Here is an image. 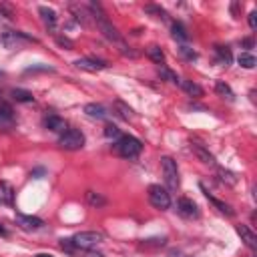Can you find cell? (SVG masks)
Here are the masks:
<instances>
[{
	"label": "cell",
	"mask_w": 257,
	"mask_h": 257,
	"mask_svg": "<svg viewBox=\"0 0 257 257\" xmlns=\"http://www.w3.org/2000/svg\"><path fill=\"white\" fill-rule=\"evenodd\" d=\"M114 151L122 159H137L141 155V151H143V143L133 135H120L114 141Z\"/></svg>",
	"instance_id": "obj_1"
},
{
	"label": "cell",
	"mask_w": 257,
	"mask_h": 257,
	"mask_svg": "<svg viewBox=\"0 0 257 257\" xmlns=\"http://www.w3.org/2000/svg\"><path fill=\"white\" fill-rule=\"evenodd\" d=\"M10 94H12V98L16 102H34V94L30 90H26V88H12Z\"/></svg>",
	"instance_id": "obj_23"
},
{
	"label": "cell",
	"mask_w": 257,
	"mask_h": 257,
	"mask_svg": "<svg viewBox=\"0 0 257 257\" xmlns=\"http://www.w3.org/2000/svg\"><path fill=\"white\" fill-rule=\"evenodd\" d=\"M179 54H181L185 60H191V62L197 60V52H195L191 46H187V44H181V46H179Z\"/></svg>",
	"instance_id": "obj_30"
},
{
	"label": "cell",
	"mask_w": 257,
	"mask_h": 257,
	"mask_svg": "<svg viewBox=\"0 0 257 257\" xmlns=\"http://www.w3.org/2000/svg\"><path fill=\"white\" fill-rule=\"evenodd\" d=\"M191 151L195 153V157H197L201 163H205V165H215V157H213V153H211L207 147H203V145H199V143H191Z\"/></svg>",
	"instance_id": "obj_10"
},
{
	"label": "cell",
	"mask_w": 257,
	"mask_h": 257,
	"mask_svg": "<svg viewBox=\"0 0 257 257\" xmlns=\"http://www.w3.org/2000/svg\"><path fill=\"white\" fill-rule=\"evenodd\" d=\"M237 62H239L243 68H253L257 60H255V56H253V54H249V52H241V54H239V58H237Z\"/></svg>",
	"instance_id": "obj_28"
},
{
	"label": "cell",
	"mask_w": 257,
	"mask_h": 257,
	"mask_svg": "<svg viewBox=\"0 0 257 257\" xmlns=\"http://www.w3.org/2000/svg\"><path fill=\"white\" fill-rule=\"evenodd\" d=\"M84 112H86L90 118H98V120H102V118L108 116L106 106H102V104H98V102H88V104H84Z\"/></svg>",
	"instance_id": "obj_15"
},
{
	"label": "cell",
	"mask_w": 257,
	"mask_h": 257,
	"mask_svg": "<svg viewBox=\"0 0 257 257\" xmlns=\"http://www.w3.org/2000/svg\"><path fill=\"white\" fill-rule=\"evenodd\" d=\"M145 12H149V14H155L157 18H167V10L165 8H161V6H157V4H147L145 6Z\"/></svg>",
	"instance_id": "obj_29"
},
{
	"label": "cell",
	"mask_w": 257,
	"mask_h": 257,
	"mask_svg": "<svg viewBox=\"0 0 257 257\" xmlns=\"http://www.w3.org/2000/svg\"><path fill=\"white\" fill-rule=\"evenodd\" d=\"M215 92H217L221 98L229 100V102H233V100H235V92H233V88H231L225 80H217V82H215Z\"/></svg>",
	"instance_id": "obj_18"
},
{
	"label": "cell",
	"mask_w": 257,
	"mask_h": 257,
	"mask_svg": "<svg viewBox=\"0 0 257 257\" xmlns=\"http://www.w3.org/2000/svg\"><path fill=\"white\" fill-rule=\"evenodd\" d=\"M6 235H8V231H6V229L0 225V237H6Z\"/></svg>",
	"instance_id": "obj_41"
},
{
	"label": "cell",
	"mask_w": 257,
	"mask_h": 257,
	"mask_svg": "<svg viewBox=\"0 0 257 257\" xmlns=\"http://www.w3.org/2000/svg\"><path fill=\"white\" fill-rule=\"evenodd\" d=\"M114 110H116V114H118V116H122L124 120L133 118V108H131L128 104H124L122 100H114Z\"/></svg>",
	"instance_id": "obj_25"
},
{
	"label": "cell",
	"mask_w": 257,
	"mask_h": 257,
	"mask_svg": "<svg viewBox=\"0 0 257 257\" xmlns=\"http://www.w3.org/2000/svg\"><path fill=\"white\" fill-rule=\"evenodd\" d=\"M177 213H179L181 217H185V219H197V217H199V207H197V203H195L193 199L181 197V199L177 201Z\"/></svg>",
	"instance_id": "obj_8"
},
{
	"label": "cell",
	"mask_w": 257,
	"mask_h": 257,
	"mask_svg": "<svg viewBox=\"0 0 257 257\" xmlns=\"http://www.w3.org/2000/svg\"><path fill=\"white\" fill-rule=\"evenodd\" d=\"M0 42L6 48H22L28 42H36V38L32 34L22 32V30H4L0 34Z\"/></svg>",
	"instance_id": "obj_2"
},
{
	"label": "cell",
	"mask_w": 257,
	"mask_h": 257,
	"mask_svg": "<svg viewBox=\"0 0 257 257\" xmlns=\"http://www.w3.org/2000/svg\"><path fill=\"white\" fill-rule=\"evenodd\" d=\"M74 66L80 68V70H86V72H98V70H104L108 64H106V60H102V58L86 56V58H78V60H74Z\"/></svg>",
	"instance_id": "obj_7"
},
{
	"label": "cell",
	"mask_w": 257,
	"mask_h": 257,
	"mask_svg": "<svg viewBox=\"0 0 257 257\" xmlns=\"http://www.w3.org/2000/svg\"><path fill=\"white\" fill-rule=\"evenodd\" d=\"M44 175V169H34V171H30V177H34V179H40Z\"/></svg>",
	"instance_id": "obj_38"
},
{
	"label": "cell",
	"mask_w": 257,
	"mask_h": 257,
	"mask_svg": "<svg viewBox=\"0 0 257 257\" xmlns=\"http://www.w3.org/2000/svg\"><path fill=\"white\" fill-rule=\"evenodd\" d=\"M147 56H149L153 62H157V64H163V62H165V52H163L161 46H151V48L147 50Z\"/></svg>",
	"instance_id": "obj_26"
},
{
	"label": "cell",
	"mask_w": 257,
	"mask_h": 257,
	"mask_svg": "<svg viewBox=\"0 0 257 257\" xmlns=\"http://www.w3.org/2000/svg\"><path fill=\"white\" fill-rule=\"evenodd\" d=\"M12 124H14V110H12L10 104L2 102L0 104V126L2 128H10Z\"/></svg>",
	"instance_id": "obj_16"
},
{
	"label": "cell",
	"mask_w": 257,
	"mask_h": 257,
	"mask_svg": "<svg viewBox=\"0 0 257 257\" xmlns=\"http://www.w3.org/2000/svg\"><path fill=\"white\" fill-rule=\"evenodd\" d=\"M249 28L251 30L257 28V12H249Z\"/></svg>",
	"instance_id": "obj_37"
},
{
	"label": "cell",
	"mask_w": 257,
	"mask_h": 257,
	"mask_svg": "<svg viewBox=\"0 0 257 257\" xmlns=\"http://www.w3.org/2000/svg\"><path fill=\"white\" fill-rule=\"evenodd\" d=\"M149 203H151L155 209L165 211V209L171 207V195H169V191H167L165 187H161V185H151V187H149Z\"/></svg>",
	"instance_id": "obj_5"
},
{
	"label": "cell",
	"mask_w": 257,
	"mask_h": 257,
	"mask_svg": "<svg viewBox=\"0 0 257 257\" xmlns=\"http://www.w3.org/2000/svg\"><path fill=\"white\" fill-rule=\"evenodd\" d=\"M58 147L64 151H78L84 147V135L78 128H68L58 137Z\"/></svg>",
	"instance_id": "obj_4"
},
{
	"label": "cell",
	"mask_w": 257,
	"mask_h": 257,
	"mask_svg": "<svg viewBox=\"0 0 257 257\" xmlns=\"http://www.w3.org/2000/svg\"><path fill=\"white\" fill-rule=\"evenodd\" d=\"M56 44L62 46V48H66V50H72V48H74V42H72L68 36H62V34L56 36Z\"/></svg>",
	"instance_id": "obj_32"
},
{
	"label": "cell",
	"mask_w": 257,
	"mask_h": 257,
	"mask_svg": "<svg viewBox=\"0 0 257 257\" xmlns=\"http://www.w3.org/2000/svg\"><path fill=\"white\" fill-rule=\"evenodd\" d=\"M38 14H40L42 22H44L50 30L56 28V24H58V16H56V12H54L52 8H48V6H40V8H38Z\"/></svg>",
	"instance_id": "obj_14"
},
{
	"label": "cell",
	"mask_w": 257,
	"mask_h": 257,
	"mask_svg": "<svg viewBox=\"0 0 257 257\" xmlns=\"http://www.w3.org/2000/svg\"><path fill=\"white\" fill-rule=\"evenodd\" d=\"M215 56H217V62L227 66L233 62V54H231V48L227 46H215Z\"/></svg>",
	"instance_id": "obj_20"
},
{
	"label": "cell",
	"mask_w": 257,
	"mask_h": 257,
	"mask_svg": "<svg viewBox=\"0 0 257 257\" xmlns=\"http://www.w3.org/2000/svg\"><path fill=\"white\" fill-rule=\"evenodd\" d=\"M60 247L64 249V251H68V253H72L76 247H74V243H72V239H60Z\"/></svg>",
	"instance_id": "obj_36"
},
{
	"label": "cell",
	"mask_w": 257,
	"mask_h": 257,
	"mask_svg": "<svg viewBox=\"0 0 257 257\" xmlns=\"http://www.w3.org/2000/svg\"><path fill=\"white\" fill-rule=\"evenodd\" d=\"M86 203L90 205V207H96V209H100V207H104L106 205V197L104 195H100V193H96V191H86Z\"/></svg>",
	"instance_id": "obj_22"
},
{
	"label": "cell",
	"mask_w": 257,
	"mask_h": 257,
	"mask_svg": "<svg viewBox=\"0 0 257 257\" xmlns=\"http://www.w3.org/2000/svg\"><path fill=\"white\" fill-rule=\"evenodd\" d=\"M104 239V235L100 231H80L72 237V243L76 249H90L94 245H98Z\"/></svg>",
	"instance_id": "obj_6"
},
{
	"label": "cell",
	"mask_w": 257,
	"mask_h": 257,
	"mask_svg": "<svg viewBox=\"0 0 257 257\" xmlns=\"http://www.w3.org/2000/svg\"><path fill=\"white\" fill-rule=\"evenodd\" d=\"M84 257H104V255H102L100 251H88V253H86Z\"/></svg>",
	"instance_id": "obj_39"
},
{
	"label": "cell",
	"mask_w": 257,
	"mask_h": 257,
	"mask_svg": "<svg viewBox=\"0 0 257 257\" xmlns=\"http://www.w3.org/2000/svg\"><path fill=\"white\" fill-rule=\"evenodd\" d=\"M34 257H54V255H50V253H38V255H34Z\"/></svg>",
	"instance_id": "obj_42"
},
{
	"label": "cell",
	"mask_w": 257,
	"mask_h": 257,
	"mask_svg": "<svg viewBox=\"0 0 257 257\" xmlns=\"http://www.w3.org/2000/svg\"><path fill=\"white\" fill-rule=\"evenodd\" d=\"M16 221L20 227L24 229H40L44 225V221L40 217H34V215H22V213H16Z\"/></svg>",
	"instance_id": "obj_12"
},
{
	"label": "cell",
	"mask_w": 257,
	"mask_h": 257,
	"mask_svg": "<svg viewBox=\"0 0 257 257\" xmlns=\"http://www.w3.org/2000/svg\"><path fill=\"white\" fill-rule=\"evenodd\" d=\"M161 169H163V179L169 191H177L179 187V167L173 157H161Z\"/></svg>",
	"instance_id": "obj_3"
},
{
	"label": "cell",
	"mask_w": 257,
	"mask_h": 257,
	"mask_svg": "<svg viewBox=\"0 0 257 257\" xmlns=\"http://www.w3.org/2000/svg\"><path fill=\"white\" fill-rule=\"evenodd\" d=\"M171 36H173L177 42H187V40H189V32H187V28H185L179 20H175V22L171 24Z\"/></svg>",
	"instance_id": "obj_19"
},
{
	"label": "cell",
	"mask_w": 257,
	"mask_h": 257,
	"mask_svg": "<svg viewBox=\"0 0 257 257\" xmlns=\"http://www.w3.org/2000/svg\"><path fill=\"white\" fill-rule=\"evenodd\" d=\"M159 76H161L163 80H167V82H173V84H177V82H179V76H177L169 66H165V64H161V66H159Z\"/></svg>",
	"instance_id": "obj_27"
},
{
	"label": "cell",
	"mask_w": 257,
	"mask_h": 257,
	"mask_svg": "<svg viewBox=\"0 0 257 257\" xmlns=\"http://www.w3.org/2000/svg\"><path fill=\"white\" fill-rule=\"evenodd\" d=\"M44 126L48 128V131H52V133H58V135H62V133H66L68 131V124H66V120L62 118V116H58V114H46L44 116Z\"/></svg>",
	"instance_id": "obj_9"
},
{
	"label": "cell",
	"mask_w": 257,
	"mask_h": 257,
	"mask_svg": "<svg viewBox=\"0 0 257 257\" xmlns=\"http://www.w3.org/2000/svg\"><path fill=\"white\" fill-rule=\"evenodd\" d=\"M104 137H106V139H118V137H120L118 126H114V124H106V126H104Z\"/></svg>",
	"instance_id": "obj_33"
},
{
	"label": "cell",
	"mask_w": 257,
	"mask_h": 257,
	"mask_svg": "<svg viewBox=\"0 0 257 257\" xmlns=\"http://www.w3.org/2000/svg\"><path fill=\"white\" fill-rule=\"evenodd\" d=\"M201 191H203V195H205V197L209 199V203H211V205H213L215 209H219L221 213H225V215H229V217H231V215L235 213V211H233V209H231V207H229L227 203H223V201H219L217 197H213V193H211V191H209V189H207L205 185H201Z\"/></svg>",
	"instance_id": "obj_11"
},
{
	"label": "cell",
	"mask_w": 257,
	"mask_h": 257,
	"mask_svg": "<svg viewBox=\"0 0 257 257\" xmlns=\"http://www.w3.org/2000/svg\"><path fill=\"white\" fill-rule=\"evenodd\" d=\"M217 175H219V181L221 183H225V185H229V187H235L237 185V175L233 173V171H229V169H225V167H219L217 169Z\"/></svg>",
	"instance_id": "obj_21"
},
{
	"label": "cell",
	"mask_w": 257,
	"mask_h": 257,
	"mask_svg": "<svg viewBox=\"0 0 257 257\" xmlns=\"http://www.w3.org/2000/svg\"><path fill=\"white\" fill-rule=\"evenodd\" d=\"M243 46L251 48V46H253V40H251V38H243Z\"/></svg>",
	"instance_id": "obj_40"
},
{
	"label": "cell",
	"mask_w": 257,
	"mask_h": 257,
	"mask_svg": "<svg viewBox=\"0 0 257 257\" xmlns=\"http://www.w3.org/2000/svg\"><path fill=\"white\" fill-rule=\"evenodd\" d=\"M235 231H237V235L241 237V241H243L249 249H255V247H257V237H255V233H253L247 225H237Z\"/></svg>",
	"instance_id": "obj_13"
},
{
	"label": "cell",
	"mask_w": 257,
	"mask_h": 257,
	"mask_svg": "<svg viewBox=\"0 0 257 257\" xmlns=\"http://www.w3.org/2000/svg\"><path fill=\"white\" fill-rule=\"evenodd\" d=\"M24 72H54V68L48 66V64H32V66H28Z\"/></svg>",
	"instance_id": "obj_31"
},
{
	"label": "cell",
	"mask_w": 257,
	"mask_h": 257,
	"mask_svg": "<svg viewBox=\"0 0 257 257\" xmlns=\"http://www.w3.org/2000/svg\"><path fill=\"white\" fill-rule=\"evenodd\" d=\"M12 10L8 6H0V22H10L12 20Z\"/></svg>",
	"instance_id": "obj_34"
},
{
	"label": "cell",
	"mask_w": 257,
	"mask_h": 257,
	"mask_svg": "<svg viewBox=\"0 0 257 257\" xmlns=\"http://www.w3.org/2000/svg\"><path fill=\"white\" fill-rule=\"evenodd\" d=\"M179 84H181V88H183L189 96H193V98H201V96L205 94V90H203L197 82H193V80H179Z\"/></svg>",
	"instance_id": "obj_17"
},
{
	"label": "cell",
	"mask_w": 257,
	"mask_h": 257,
	"mask_svg": "<svg viewBox=\"0 0 257 257\" xmlns=\"http://www.w3.org/2000/svg\"><path fill=\"white\" fill-rule=\"evenodd\" d=\"M165 241H167V239H143V247H151V245H155V247H163Z\"/></svg>",
	"instance_id": "obj_35"
},
{
	"label": "cell",
	"mask_w": 257,
	"mask_h": 257,
	"mask_svg": "<svg viewBox=\"0 0 257 257\" xmlns=\"http://www.w3.org/2000/svg\"><path fill=\"white\" fill-rule=\"evenodd\" d=\"M0 197H2V203L4 205H8V207H12L14 205V191H12V187L8 185V183H0Z\"/></svg>",
	"instance_id": "obj_24"
}]
</instances>
